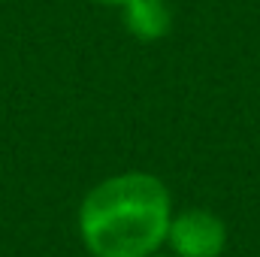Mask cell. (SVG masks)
I'll return each instance as SVG.
<instances>
[{"instance_id":"cell-1","label":"cell","mask_w":260,"mask_h":257,"mask_svg":"<svg viewBox=\"0 0 260 257\" xmlns=\"http://www.w3.org/2000/svg\"><path fill=\"white\" fill-rule=\"evenodd\" d=\"M170 191L148 173L100 182L82 200L79 230L94 257H151L170 233Z\"/></svg>"},{"instance_id":"cell-2","label":"cell","mask_w":260,"mask_h":257,"mask_svg":"<svg viewBox=\"0 0 260 257\" xmlns=\"http://www.w3.org/2000/svg\"><path fill=\"white\" fill-rule=\"evenodd\" d=\"M167 239L179 257H218L227 245V230L218 215L191 209L170 221Z\"/></svg>"},{"instance_id":"cell-3","label":"cell","mask_w":260,"mask_h":257,"mask_svg":"<svg viewBox=\"0 0 260 257\" xmlns=\"http://www.w3.org/2000/svg\"><path fill=\"white\" fill-rule=\"evenodd\" d=\"M121 9H124V24H127V30L136 40L154 43V40L170 34L173 15H170L164 0H130Z\"/></svg>"},{"instance_id":"cell-4","label":"cell","mask_w":260,"mask_h":257,"mask_svg":"<svg viewBox=\"0 0 260 257\" xmlns=\"http://www.w3.org/2000/svg\"><path fill=\"white\" fill-rule=\"evenodd\" d=\"M97 3H106V6H127L130 0H97Z\"/></svg>"}]
</instances>
